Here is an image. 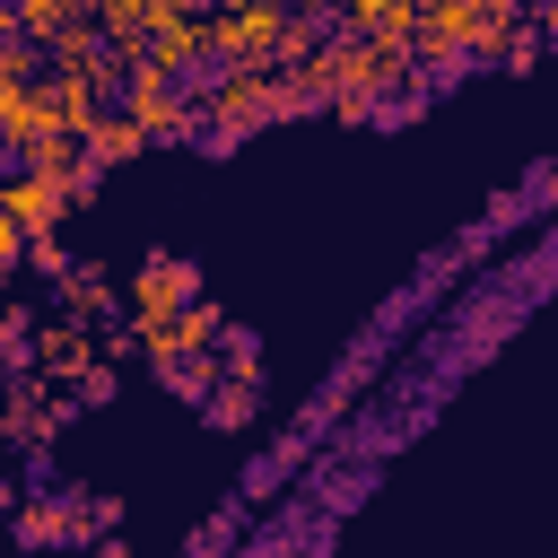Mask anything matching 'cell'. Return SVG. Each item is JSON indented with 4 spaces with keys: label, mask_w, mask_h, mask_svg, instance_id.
Instances as JSON below:
<instances>
[{
    "label": "cell",
    "mask_w": 558,
    "mask_h": 558,
    "mask_svg": "<svg viewBox=\"0 0 558 558\" xmlns=\"http://www.w3.org/2000/svg\"><path fill=\"white\" fill-rule=\"evenodd\" d=\"M148 140H183V131H201V113H192V87L174 78V70H157L148 52H122V96H113Z\"/></svg>",
    "instance_id": "obj_1"
},
{
    "label": "cell",
    "mask_w": 558,
    "mask_h": 558,
    "mask_svg": "<svg viewBox=\"0 0 558 558\" xmlns=\"http://www.w3.org/2000/svg\"><path fill=\"white\" fill-rule=\"evenodd\" d=\"M480 44H488V17L471 0H418V17H410L418 61H480Z\"/></svg>",
    "instance_id": "obj_2"
},
{
    "label": "cell",
    "mask_w": 558,
    "mask_h": 558,
    "mask_svg": "<svg viewBox=\"0 0 558 558\" xmlns=\"http://www.w3.org/2000/svg\"><path fill=\"white\" fill-rule=\"evenodd\" d=\"M192 296H201V270L183 253H148L131 270V288H122V314H183Z\"/></svg>",
    "instance_id": "obj_3"
},
{
    "label": "cell",
    "mask_w": 558,
    "mask_h": 558,
    "mask_svg": "<svg viewBox=\"0 0 558 558\" xmlns=\"http://www.w3.org/2000/svg\"><path fill=\"white\" fill-rule=\"evenodd\" d=\"M140 52H148L157 70H174V78H201V70H209V9H166Z\"/></svg>",
    "instance_id": "obj_4"
},
{
    "label": "cell",
    "mask_w": 558,
    "mask_h": 558,
    "mask_svg": "<svg viewBox=\"0 0 558 558\" xmlns=\"http://www.w3.org/2000/svg\"><path fill=\"white\" fill-rule=\"evenodd\" d=\"M0 209H9L26 235H52V227L70 218V183H61V174H26V166H17V174L0 183Z\"/></svg>",
    "instance_id": "obj_5"
},
{
    "label": "cell",
    "mask_w": 558,
    "mask_h": 558,
    "mask_svg": "<svg viewBox=\"0 0 558 558\" xmlns=\"http://www.w3.org/2000/svg\"><path fill=\"white\" fill-rule=\"evenodd\" d=\"M96 349H105V331H87V323H35V366H44V384H78L87 366H96Z\"/></svg>",
    "instance_id": "obj_6"
},
{
    "label": "cell",
    "mask_w": 558,
    "mask_h": 558,
    "mask_svg": "<svg viewBox=\"0 0 558 558\" xmlns=\"http://www.w3.org/2000/svg\"><path fill=\"white\" fill-rule=\"evenodd\" d=\"M78 148H87V166L105 174V166H131V157L148 148V131H140V122H131L122 105H105V113L87 122V140H78Z\"/></svg>",
    "instance_id": "obj_7"
},
{
    "label": "cell",
    "mask_w": 558,
    "mask_h": 558,
    "mask_svg": "<svg viewBox=\"0 0 558 558\" xmlns=\"http://www.w3.org/2000/svg\"><path fill=\"white\" fill-rule=\"evenodd\" d=\"M331 17H340L349 35H375V44H410V17H418V0H331Z\"/></svg>",
    "instance_id": "obj_8"
},
{
    "label": "cell",
    "mask_w": 558,
    "mask_h": 558,
    "mask_svg": "<svg viewBox=\"0 0 558 558\" xmlns=\"http://www.w3.org/2000/svg\"><path fill=\"white\" fill-rule=\"evenodd\" d=\"M61 314L96 331V323H113V314H122V288H113L105 270H61Z\"/></svg>",
    "instance_id": "obj_9"
},
{
    "label": "cell",
    "mask_w": 558,
    "mask_h": 558,
    "mask_svg": "<svg viewBox=\"0 0 558 558\" xmlns=\"http://www.w3.org/2000/svg\"><path fill=\"white\" fill-rule=\"evenodd\" d=\"M44 427H52V392L35 375H17V392L0 410V445H44Z\"/></svg>",
    "instance_id": "obj_10"
},
{
    "label": "cell",
    "mask_w": 558,
    "mask_h": 558,
    "mask_svg": "<svg viewBox=\"0 0 558 558\" xmlns=\"http://www.w3.org/2000/svg\"><path fill=\"white\" fill-rule=\"evenodd\" d=\"M253 384H262L253 366H218V384L201 392V418H209V427H244V418H253Z\"/></svg>",
    "instance_id": "obj_11"
},
{
    "label": "cell",
    "mask_w": 558,
    "mask_h": 558,
    "mask_svg": "<svg viewBox=\"0 0 558 558\" xmlns=\"http://www.w3.org/2000/svg\"><path fill=\"white\" fill-rule=\"evenodd\" d=\"M87 17L113 35V52H140V44H148V26H157L166 9H157V0H87Z\"/></svg>",
    "instance_id": "obj_12"
},
{
    "label": "cell",
    "mask_w": 558,
    "mask_h": 558,
    "mask_svg": "<svg viewBox=\"0 0 558 558\" xmlns=\"http://www.w3.org/2000/svg\"><path fill=\"white\" fill-rule=\"evenodd\" d=\"M70 26H87V0H17V35L26 44H52Z\"/></svg>",
    "instance_id": "obj_13"
},
{
    "label": "cell",
    "mask_w": 558,
    "mask_h": 558,
    "mask_svg": "<svg viewBox=\"0 0 558 558\" xmlns=\"http://www.w3.org/2000/svg\"><path fill=\"white\" fill-rule=\"evenodd\" d=\"M0 366H9V375L35 366V323H26L17 305H0Z\"/></svg>",
    "instance_id": "obj_14"
},
{
    "label": "cell",
    "mask_w": 558,
    "mask_h": 558,
    "mask_svg": "<svg viewBox=\"0 0 558 558\" xmlns=\"http://www.w3.org/2000/svg\"><path fill=\"white\" fill-rule=\"evenodd\" d=\"M17 541H26V549H44V541H61V488H52V497H35V506L17 514Z\"/></svg>",
    "instance_id": "obj_15"
},
{
    "label": "cell",
    "mask_w": 558,
    "mask_h": 558,
    "mask_svg": "<svg viewBox=\"0 0 558 558\" xmlns=\"http://www.w3.org/2000/svg\"><path fill=\"white\" fill-rule=\"evenodd\" d=\"M17 262H26V227H17V218H9V209H0V279H9V270H17Z\"/></svg>",
    "instance_id": "obj_16"
},
{
    "label": "cell",
    "mask_w": 558,
    "mask_h": 558,
    "mask_svg": "<svg viewBox=\"0 0 558 558\" xmlns=\"http://www.w3.org/2000/svg\"><path fill=\"white\" fill-rule=\"evenodd\" d=\"M26 262H35V270H52V279H61V270H70V253H61V244H52V235H26Z\"/></svg>",
    "instance_id": "obj_17"
},
{
    "label": "cell",
    "mask_w": 558,
    "mask_h": 558,
    "mask_svg": "<svg viewBox=\"0 0 558 558\" xmlns=\"http://www.w3.org/2000/svg\"><path fill=\"white\" fill-rule=\"evenodd\" d=\"M9 35H17V0H0V44H9Z\"/></svg>",
    "instance_id": "obj_18"
},
{
    "label": "cell",
    "mask_w": 558,
    "mask_h": 558,
    "mask_svg": "<svg viewBox=\"0 0 558 558\" xmlns=\"http://www.w3.org/2000/svg\"><path fill=\"white\" fill-rule=\"evenodd\" d=\"M157 9H209V0H157Z\"/></svg>",
    "instance_id": "obj_19"
},
{
    "label": "cell",
    "mask_w": 558,
    "mask_h": 558,
    "mask_svg": "<svg viewBox=\"0 0 558 558\" xmlns=\"http://www.w3.org/2000/svg\"><path fill=\"white\" fill-rule=\"evenodd\" d=\"M279 9H331V0H279Z\"/></svg>",
    "instance_id": "obj_20"
},
{
    "label": "cell",
    "mask_w": 558,
    "mask_h": 558,
    "mask_svg": "<svg viewBox=\"0 0 558 558\" xmlns=\"http://www.w3.org/2000/svg\"><path fill=\"white\" fill-rule=\"evenodd\" d=\"M0 305H9V279H0Z\"/></svg>",
    "instance_id": "obj_21"
},
{
    "label": "cell",
    "mask_w": 558,
    "mask_h": 558,
    "mask_svg": "<svg viewBox=\"0 0 558 558\" xmlns=\"http://www.w3.org/2000/svg\"><path fill=\"white\" fill-rule=\"evenodd\" d=\"M549 44H558V35H549Z\"/></svg>",
    "instance_id": "obj_22"
},
{
    "label": "cell",
    "mask_w": 558,
    "mask_h": 558,
    "mask_svg": "<svg viewBox=\"0 0 558 558\" xmlns=\"http://www.w3.org/2000/svg\"><path fill=\"white\" fill-rule=\"evenodd\" d=\"M0 183H9V174H0Z\"/></svg>",
    "instance_id": "obj_23"
}]
</instances>
